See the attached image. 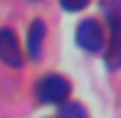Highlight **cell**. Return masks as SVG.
<instances>
[{
	"label": "cell",
	"instance_id": "cell-1",
	"mask_svg": "<svg viewBox=\"0 0 121 118\" xmlns=\"http://www.w3.org/2000/svg\"><path fill=\"white\" fill-rule=\"evenodd\" d=\"M67 96H69V81L64 76L49 74L37 84V98L45 103H62Z\"/></svg>",
	"mask_w": 121,
	"mask_h": 118
},
{
	"label": "cell",
	"instance_id": "cell-2",
	"mask_svg": "<svg viewBox=\"0 0 121 118\" xmlns=\"http://www.w3.org/2000/svg\"><path fill=\"white\" fill-rule=\"evenodd\" d=\"M77 44L86 52H99L104 47V32H101L96 20L89 17L84 22H79V27H77Z\"/></svg>",
	"mask_w": 121,
	"mask_h": 118
},
{
	"label": "cell",
	"instance_id": "cell-3",
	"mask_svg": "<svg viewBox=\"0 0 121 118\" xmlns=\"http://www.w3.org/2000/svg\"><path fill=\"white\" fill-rule=\"evenodd\" d=\"M0 62L8 64V67H13V69L22 67V52H20L17 37H15V32L10 27L0 30Z\"/></svg>",
	"mask_w": 121,
	"mask_h": 118
},
{
	"label": "cell",
	"instance_id": "cell-4",
	"mask_svg": "<svg viewBox=\"0 0 121 118\" xmlns=\"http://www.w3.org/2000/svg\"><path fill=\"white\" fill-rule=\"evenodd\" d=\"M45 22L42 20H35L30 25V32H27V52H30L32 59H40L42 57V42H45Z\"/></svg>",
	"mask_w": 121,
	"mask_h": 118
},
{
	"label": "cell",
	"instance_id": "cell-5",
	"mask_svg": "<svg viewBox=\"0 0 121 118\" xmlns=\"http://www.w3.org/2000/svg\"><path fill=\"white\" fill-rule=\"evenodd\" d=\"M59 118H89V116L79 103H64L62 111H59Z\"/></svg>",
	"mask_w": 121,
	"mask_h": 118
},
{
	"label": "cell",
	"instance_id": "cell-6",
	"mask_svg": "<svg viewBox=\"0 0 121 118\" xmlns=\"http://www.w3.org/2000/svg\"><path fill=\"white\" fill-rule=\"evenodd\" d=\"M59 5H62L64 10H69V12H77V10L86 8V5H89V0H59Z\"/></svg>",
	"mask_w": 121,
	"mask_h": 118
},
{
	"label": "cell",
	"instance_id": "cell-7",
	"mask_svg": "<svg viewBox=\"0 0 121 118\" xmlns=\"http://www.w3.org/2000/svg\"><path fill=\"white\" fill-rule=\"evenodd\" d=\"M32 3H37V0H32Z\"/></svg>",
	"mask_w": 121,
	"mask_h": 118
}]
</instances>
